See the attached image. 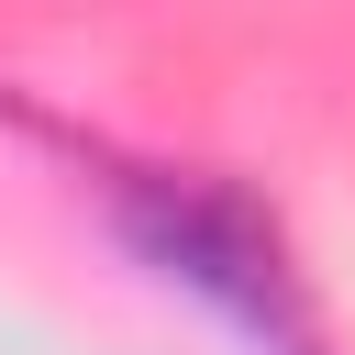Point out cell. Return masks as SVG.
<instances>
[{"mask_svg": "<svg viewBox=\"0 0 355 355\" xmlns=\"http://www.w3.org/2000/svg\"><path fill=\"white\" fill-rule=\"evenodd\" d=\"M100 200H111V233H122L166 288H189L200 311H222V322H233V333H255L266 355H322L311 277L288 266V233H277L233 178L100 155Z\"/></svg>", "mask_w": 355, "mask_h": 355, "instance_id": "obj_1", "label": "cell"}]
</instances>
